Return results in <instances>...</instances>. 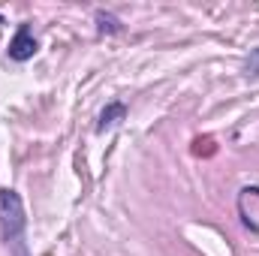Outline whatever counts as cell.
I'll return each instance as SVG.
<instances>
[{
  "label": "cell",
  "instance_id": "cell-3",
  "mask_svg": "<svg viewBox=\"0 0 259 256\" xmlns=\"http://www.w3.org/2000/svg\"><path fill=\"white\" fill-rule=\"evenodd\" d=\"M127 118V106L124 103H109L103 112H100V121H97V133H106V130L118 127L121 121Z\"/></svg>",
  "mask_w": 259,
  "mask_h": 256
},
{
  "label": "cell",
  "instance_id": "cell-2",
  "mask_svg": "<svg viewBox=\"0 0 259 256\" xmlns=\"http://www.w3.org/2000/svg\"><path fill=\"white\" fill-rule=\"evenodd\" d=\"M36 39H33V33H30V27L27 24H21L18 27V33H15V39L9 42V58L12 61H18V64H24V61H30L33 55H36Z\"/></svg>",
  "mask_w": 259,
  "mask_h": 256
},
{
  "label": "cell",
  "instance_id": "cell-4",
  "mask_svg": "<svg viewBox=\"0 0 259 256\" xmlns=\"http://www.w3.org/2000/svg\"><path fill=\"white\" fill-rule=\"evenodd\" d=\"M97 30H100V33H121L124 27H121V21H118L112 12L97 9Z\"/></svg>",
  "mask_w": 259,
  "mask_h": 256
},
{
  "label": "cell",
  "instance_id": "cell-5",
  "mask_svg": "<svg viewBox=\"0 0 259 256\" xmlns=\"http://www.w3.org/2000/svg\"><path fill=\"white\" fill-rule=\"evenodd\" d=\"M247 75H250V78H256L259 75V49H253L250 58H247Z\"/></svg>",
  "mask_w": 259,
  "mask_h": 256
},
{
  "label": "cell",
  "instance_id": "cell-1",
  "mask_svg": "<svg viewBox=\"0 0 259 256\" xmlns=\"http://www.w3.org/2000/svg\"><path fill=\"white\" fill-rule=\"evenodd\" d=\"M24 229H27V217H24L21 196L3 187L0 190V235L12 256H27V232Z\"/></svg>",
  "mask_w": 259,
  "mask_h": 256
}]
</instances>
